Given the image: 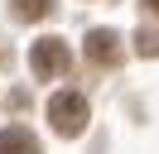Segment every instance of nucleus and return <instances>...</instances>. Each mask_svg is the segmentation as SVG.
I'll use <instances>...</instances> for the list:
<instances>
[{"instance_id":"f257e3e1","label":"nucleus","mask_w":159,"mask_h":154,"mask_svg":"<svg viewBox=\"0 0 159 154\" xmlns=\"http://www.w3.org/2000/svg\"><path fill=\"white\" fill-rule=\"evenodd\" d=\"M87 116H92V111H87V96L72 92V87L48 96V125H53L58 135H82V130H87Z\"/></svg>"},{"instance_id":"f03ea898","label":"nucleus","mask_w":159,"mask_h":154,"mask_svg":"<svg viewBox=\"0 0 159 154\" xmlns=\"http://www.w3.org/2000/svg\"><path fill=\"white\" fill-rule=\"evenodd\" d=\"M29 67H34L39 82H48V77H63L72 67V53H68L63 38H39V43L29 48Z\"/></svg>"},{"instance_id":"7ed1b4c3","label":"nucleus","mask_w":159,"mask_h":154,"mask_svg":"<svg viewBox=\"0 0 159 154\" xmlns=\"http://www.w3.org/2000/svg\"><path fill=\"white\" fill-rule=\"evenodd\" d=\"M120 53H125L120 34H111V29H92V34H87V63H97V67H116Z\"/></svg>"},{"instance_id":"20e7f679","label":"nucleus","mask_w":159,"mask_h":154,"mask_svg":"<svg viewBox=\"0 0 159 154\" xmlns=\"http://www.w3.org/2000/svg\"><path fill=\"white\" fill-rule=\"evenodd\" d=\"M0 154H39L34 130L29 125H5V130H0Z\"/></svg>"},{"instance_id":"39448f33","label":"nucleus","mask_w":159,"mask_h":154,"mask_svg":"<svg viewBox=\"0 0 159 154\" xmlns=\"http://www.w3.org/2000/svg\"><path fill=\"white\" fill-rule=\"evenodd\" d=\"M10 10H15V19L34 24V19H43V15L53 10V0H10Z\"/></svg>"},{"instance_id":"423d86ee","label":"nucleus","mask_w":159,"mask_h":154,"mask_svg":"<svg viewBox=\"0 0 159 154\" xmlns=\"http://www.w3.org/2000/svg\"><path fill=\"white\" fill-rule=\"evenodd\" d=\"M135 53L140 58H159V29H140L135 34Z\"/></svg>"},{"instance_id":"0eeeda50","label":"nucleus","mask_w":159,"mask_h":154,"mask_svg":"<svg viewBox=\"0 0 159 154\" xmlns=\"http://www.w3.org/2000/svg\"><path fill=\"white\" fill-rule=\"evenodd\" d=\"M140 10H145V15H154V19H159V0H140Z\"/></svg>"},{"instance_id":"6e6552de","label":"nucleus","mask_w":159,"mask_h":154,"mask_svg":"<svg viewBox=\"0 0 159 154\" xmlns=\"http://www.w3.org/2000/svg\"><path fill=\"white\" fill-rule=\"evenodd\" d=\"M5 63H10V48H5V43H0V67H5Z\"/></svg>"}]
</instances>
